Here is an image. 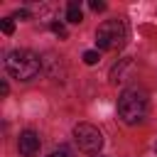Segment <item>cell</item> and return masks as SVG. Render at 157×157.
I'll return each mask as SVG.
<instances>
[{"instance_id": "7", "label": "cell", "mask_w": 157, "mask_h": 157, "mask_svg": "<svg viewBox=\"0 0 157 157\" xmlns=\"http://www.w3.org/2000/svg\"><path fill=\"white\" fill-rule=\"evenodd\" d=\"M66 20H69V22H74V25H78V22L83 20L81 2H78V0H71V2L66 5Z\"/></svg>"}, {"instance_id": "14", "label": "cell", "mask_w": 157, "mask_h": 157, "mask_svg": "<svg viewBox=\"0 0 157 157\" xmlns=\"http://www.w3.org/2000/svg\"><path fill=\"white\" fill-rule=\"evenodd\" d=\"M7 93H10V86L2 81V83H0V96H7Z\"/></svg>"}, {"instance_id": "12", "label": "cell", "mask_w": 157, "mask_h": 157, "mask_svg": "<svg viewBox=\"0 0 157 157\" xmlns=\"http://www.w3.org/2000/svg\"><path fill=\"white\" fill-rule=\"evenodd\" d=\"M15 17H17V20H27V17H29V12L22 7V10H17V12H15Z\"/></svg>"}, {"instance_id": "5", "label": "cell", "mask_w": 157, "mask_h": 157, "mask_svg": "<svg viewBox=\"0 0 157 157\" xmlns=\"http://www.w3.org/2000/svg\"><path fill=\"white\" fill-rule=\"evenodd\" d=\"M17 147H20V155H22V157H37V155H39V135H37L34 130L20 132Z\"/></svg>"}, {"instance_id": "9", "label": "cell", "mask_w": 157, "mask_h": 157, "mask_svg": "<svg viewBox=\"0 0 157 157\" xmlns=\"http://www.w3.org/2000/svg\"><path fill=\"white\" fill-rule=\"evenodd\" d=\"M0 27H2V32H5L7 37H10V34L15 32V22H12V17H5V20L0 22Z\"/></svg>"}, {"instance_id": "4", "label": "cell", "mask_w": 157, "mask_h": 157, "mask_svg": "<svg viewBox=\"0 0 157 157\" xmlns=\"http://www.w3.org/2000/svg\"><path fill=\"white\" fill-rule=\"evenodd\" d=\"M74 140H76L78 150L86 152V155H98L101 147H103V135H101V130H98L96 125H91V123H78V125L74 128Z\"/></svg>"}, {"instance_id": "6", "label": "cell", "mask_w": 157, "mask_h": 157, "mask_svg": "<svg viewBox=\"0 0 157 157\" xmlns=\"http://www.w3.org/2000/svg\"><path fill=\"white\" fill-rule=\"evenodd\" d=\"M128 69H132V61H130V59H120V61L110 69V81H113V83L125 81V71H128Z\"/></svg>"}, {"instance_id": "1", "label": "cell", "mask_w": 157, "mask_h": 157, "mask_svg": "<svg viewBox=\"0 0 157 157\" xmlns=\"http://www.w3.org/2000/svg\"><path fill=\"white\" fill-rule=\"evenodd\" d=\"M5 71L17 81H32L42 71V59L29 49H12L5 54Z\"/></svg>"}, {"instance_id": "10", "label": "cell", "mask_w": 157, "mask_h": 157, "mask_svg": "<svg viewBox=\"0 0 157 157\" xmlns=\"http://www.w3.org/2000/svg\"><path fill=\"white\" fill-rule=\"evenodd\" d=\"M83 61H86L88 66H93V64H98V52H93V49H88V52H83Z\"/></svg>"}, {"instance_id": "3", "label": "cell", "mask_w": 157, "mask_h": 157, "mask_svg": "<svg viewBox=\"0 0 157 157\" xmlns=\"http://www.w3.org/2000/svg\"><path fill=\"white\" fill-rule=\"evenodd\" d=\"M125 39H128V29L120 20H105L96 32V44H98V49H105V52L120 49L125 44Z\"/></svg>"}, {"instance_id": "13", "label": "cell", "mask_w": 157, "mask_h": 157, "mask_svg": "<svg viewBox=\"0 0 157 157\" xmlns=\"http://www.w3.org/2000/svg\"><path fill=\"white\" fill-rule=\"evenodd\" d=\"M47 157H69V152H66V150H56V152H52V155H47Z\"/></svg>"}, {"instance_id": "8", "label": "cell", "mask_w": 157, "mask_h": 157, "mask_svg": "<svg viewBox=\"0 0 157 157\" xmlns=\"http://www.w3.org/2000/svg\"><path fill=\"white\" fill-rule=\"evenodd\" d=\"M49 29H52L56 37H61V39H66V37H69V32H66V27H64L61 22H49Z\"/></svg>"}, {"instance_id": "11", "label": "cell", "mask_w": 157, "mask_h": 157, "mask_svg": "<svg viewBox=\"0 0 157 157\" xmlns=\"http://www.w3.org/2000/svg\"><path fill=\"white\" fill-rule=\"evenodd\" d=\"M88 5H91V10H93V12H101V10H105V2H101V0H91Z\"/></svg>"}, {"instance_id": "2", "label": "cell", "mask_w": 157, "mask_h": 157, "mask_svg": "<svg viewBox=\"0 0 157 157\" xmlns=\"http://www.w3.org/2000/svg\"><path fill=\"white\" fill-rule=\"evenodd\" d=\"M147 113V98L142 91H135V88H128L120 93L118 98V115L123 118V123L128 125H137Z\"/></svg>"}]
</instances>
